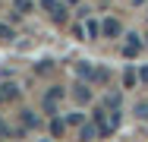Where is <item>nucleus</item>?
Instances as JSON below:
<instances>
[{
	"mask_svg": "<svg viewBox=\"0 0 148 142\" xmlns=\"http://www.w3.org/2000/svg\"><path fill=\"white\" fill-rule=\"evenodd\" d=\"M85 28H88V35H91V38H98V35H101V26H98L95 19H88V26H85Z\"/></svg>",
	"mask_w": 148,
	"mask_h": 142,
	"instance_id": "f8f14e48",
	"label": "nucleus"
},
{
	"mask_svg": "<svg viewBox=\"0 0 148 142\" xmlns=\"http://www.w3.org/2000/svg\"><path fill=\"white\" fill-rule=\"evenodd\" d=\"M0 133H10V126H6V123H3V120H0Z\"/></svg>",
	"mask_w": 148,
	"mask_h": 142,
	"instance_id": "2eb2a0df",
	"label": "nucleus"
},
{
	"mask_svg": "<svg viewBox=\"0 0 148 142\" xmlns=\"http://www.w3.org/2000/svg\"><path fill=\"white\" fill-rule=\"evenodd\" d=\"M51 16H54V22H60V26H63V22H66V19H69V13H66V6H63V3H60L57 10H54V13H51Z\"/></svg>",
	"mask_w": 148,
	"mask_h": 142,
	"instance_id": "39448f33",
	"label": "nucleus"
},
{
	"mask_svg": "<svg viewBox=\"0 0 148 142\" xmlns=\"http://www.w3.org/2000/svg\"><path fill=\"white\" fill-rule=\"evenodd\" d=\"M0 38H13V28H6V26H0Z\"/></svg>",
	"mask_w": 148,
	"mask_h": 142,
	"instance_id": "4468645a",
	"label": "nucleus"
},
{
	"mask_svg": "<svg viewBox=\"0 0 148 142\" xmlns=\"http://www.w3.org/2000/svg\"><path fill=\"white\" fill-rule=\"evenodd\" d=\"M98 133H101L98 123H82V126H79V136H82V139H95Z\"/></svg>",
	"mask_w": 148,
	"mask_h": 142,
	"instance_id": "20e7f679",
	"label": "nucleus"
},
{
	"mask_svg": "<svg viewBox=\"0 0 148 142\" xmlns=\"http://www.w3.org/2000/svg\"><path fill=\"white\" fill-rule=\"evenodd\" d=\"M22 123H25V126H38L41 120H38V117H35L32 111H22Z\"/></svg>",
	"mask_w": 148,
	"mask_h": 142,
	"instance_id": "1a4fd4ad",
	"label": "nucleus"
},
{
	"mask_svg": "<svg viewBox=\"0 0 148 142\" xmlns=\"http://www.w3.org/2000/svg\"><path fill=\"white\" fill-rule=\"evenodd\" d=\"M41 6H44V10H51V13H54V10H57V6H60V3H57V0H41Z\"/></svg>",
	"mask_w": 148,
	"mask_h": 142,
	"instance_id": "ddd939ff",
	"label": "nucleus"
},
{
	"mask_svg": "<svg viewBox=\"0 0 148 142\" xmlns=\"http://www.w3.org/2000/svg\"><path fill=\"white\" fill-rule=\"evenodd\" d=\"M60 98H63V92H60V88H51V92L44 95V111L51 114V117L57 114V101H60Z\"/></svg>",
	"mask_w": 148,
	"mask_h": 142,
	"instance_id": "f257e3e1",
	"label": "nucleus"
},
{
	"mask_svg": "<svg viewBox=\"0 0 148 142\" xmlns=\"http://www.w3.org/2000/svg\"><path fill=\"white\" fill-rule=\"evenodd\" d=\"M63 130H66V123H63L60 117H54V120H51V133H54V136H63Z\"/></svg>",
	"mask_w": 148,
	"mask_h": 142,
	"instance_id": "6e6552de",
	"label": "nucleus"
},
{
	"mask_svg": "<svg viewBox=\"0 0 148 142\" xmlns=\"http://www.w3.org/2000/svg\"><path fill=\"white\" fill-rule=\"evenodd\" d=\"M76 98L79 101H91V88L88 85H76Z\"/></svg>",
	"mask_w": 148,
	"mask_h": 142,
	"instance_id": "0eeeda50",
	"label": "nucleus"
},
{
	"mask_svg": "<svg viewBox=\"0 0 148 142\" xmlns=\"http://www.w3.org/2000/svg\"><path fill=\"white\" fill-rule=\"evenodd\" d=\"M101 32H104L107 38H117L120 32H123V26H120L117 19H104V22H101Z\"/></svg>",
	"mask_w": 148,
	"mask_h": 142,
	"instance_id": "7ed1b4c3",
	"label": "nucleus"
},
{
	"mask_svg": "<svg viewBox=\"0 0 148 142\" xmlns=\"http://www.w3.org/2000/svg\"><path fill=\"white\" fill-rule=\"evenodd\" d=\"M142 79H145V82H148V70H142Z\"/></svg>",
	"mask_w": 148,
	"mask_h": 142,
	"instance_id": "dca6fc26",
	"label": "nucleus"
},
{
	"mask_svg": "<svg viewBox=\"0 0 148 142\" xmlns=\"http://www.w3.org/2000/svg\"><path fill=\"white\" fill-rule=\"evenodd\" d=\"M69 3H76V0H69Z\"/></svg>",
	"mask_w": 148,
	"mask_h": 142,
	"instance_id": "f3484780",
	"label": "nucleus"
},
{
	"mask_svg": "<svg viewBox=\"0 0 148 142\" xmlns=\"http://www.w3.org/2000/svg\"><path fill=\"white\" fill-rule=\"evenodd\" d=\"M129 41H126V48H123V57H136L142 51V41H139V35H126Z\"/></svg>",
	"mask_w": 148,
	"mask_h": 142,
	"instance_id": "f03ea898",
	"label": "nucleus"
},
{
	"mask_svg": "<svg viewBox=\"0 0 148 142\" xmlns=\"http://www.w3.org/2000/svg\"><path fill=\"white\" fill-rule=\"evenodd\" d=\"M136 117L139 120H148V101H139L136 104Z\"/></svg>",
	"mask_w": 148,
	"mask_h": 142,
	"instance_id": "9d476101",
	"label": "nucleus"
},
{
	"mask_svg": "<svg viewBox=\"0 0 148 142\" xmlns=\"http://www.w3.org/2000/svg\"><path fill=\"white\" fill-rule=\"evenodd\" d=\"M136 79H139V76H136V70H126V76H123L126 88H132V85H136Z\"/></svg>",
	"mask_w": 148,
	"mask_h": 142,
	"instance_id": "9b49d317",
	"label": "nucleus"
},
{
	"mask_svg": "<svg viewBox=\"0 0 148 142\" xmlns=\"http://www.w3.org/2000/svg\"><path fill=\"white\" fill-rule=\"evenodd\" d=\"M0 92H3V98H10V101H13V98H19V88H16L13 82H10V85H0Z\"/></svg>",
	"mask_w": 148,
	"mask_h": 142,
	"instance_id": "423d86ee",
	"label": "nucleus"
}]
</instances>
